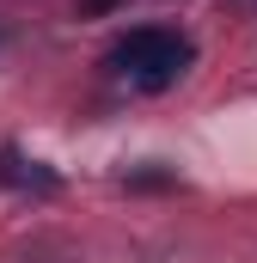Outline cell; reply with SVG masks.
Instances as JSON below:
<instances>
[{
    "mask_svg": "<svg viewBox=\"0 0 257 263\" xmlns=\"http://www.w3.org/2000/svg\"><path fill=\"white\" fill-rule=\"evenodd\" d=\"M190 37H178V31H166V25H141V31H128L123 43L111 49V67L123 73L128 86H141V92H166L184 67H190Z\"/></svg>",
    "mask_w": 257,
    "mask_h": 263,
    "instance_id": "obj_1",
    "label": "cell"
},
{
    "mask_svg": "<svg viewBox=\"0 0 257 263\" xmlns=\"http://www.w3.org/2000/svg\"><path fill=\"white\" fill-rule=\"evenodd\" d=\"M117 6H128V0H74V12H80V18H98V12H117Z\"/></svg>",
    "mask_w": 257,
    "mask_h": 263,
    "instance_id": "obj_2",
    "label": "cell"
}]
</instances>
